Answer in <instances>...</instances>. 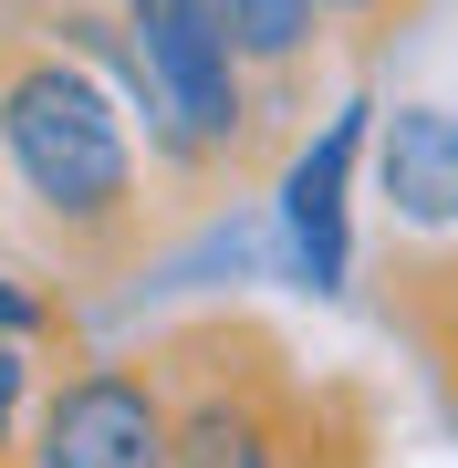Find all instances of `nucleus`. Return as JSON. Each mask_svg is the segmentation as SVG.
I'll use <instances>...</instances> for the list:
<instances>
[{
    "mask_svg": "<svg viewBox=\"0 0 458 468\" xmlns=\"http://www.w3.org/2000/svg\"><path fill=\"white\" fill-rule=\"evenodd\" d=\"M167 448H177V417L156 406V385L94 365V375L52 385L32 468H167Z\"/></svg>",
    "mask_w": 458,
    "mask_h": 468,
    "instance_id": "nucleus-3",
    "label": "nucleus"
},
{
    "mask_svg": "<svg viewBox=\"0 0 458 468\" xmlns=\"http://www.w3.org/2000/svg\"><path fill=\"white\" fill-rule=\"evenodd\" d=\"M313 11H375V0H313Z\"/></svg>",
    "mask_w": 458,
    "mask_h": 468,
    "instance_id": "nucleus-10",
    "label": "nucleus"
},
{
    "mask_svg": "<svg viewBox=\"0 0 458 468\" xmlns=\"http://www.w3.org/2000/svg\"><path fill=\"white\" fill-rule=\"evenodd\" d=\"M167 468H272V437H261L250 406H219V396H208L198 417H177Z\"/></svg>",
    "mask_w": 458,
    "mask_h": 468,
    "instance_id": "nucleus-6",
    "label": "nucleus"
},
{
    "mask_svg": "<svg viewBox=\"0 0 458 468\" xmlns=\"http://www.w3.org/2000/svg\"><path fill=\"white\" fill-rule=\"evenodd\" d=\"M32 323H42V302H32V292H21V282H11V271H0V334H32Z\"/></svg>",
    "mask_w": 458,
    "mask_h": 468,
    "instance_id": "nucleus-9",
    "label": "nucleus"
},
{
    "mask_svg": "<svg viewBox=\"0 0 458 468\" xmlns=\"http://www.w3.org/2000/svg\"><path fill=\"white\" fill-rule=\"evenodd\" d=\"M125 73L177 156H208L240 135V42L219 0H125Z\"/></svg>",
    "mask_w": 458,
    "mask_h": 468,
    "instance_id": "nucleus-2",
    "label": "nucleus"
},
{
    "mask_svg": "<svg viewBox=\"0 0 458 468\" xmlns=\"http://www.w3.org/2000/svg\"><path fill=\"white\" fill-rule=\"evenodd\" d=\"M240 63H292V52L313 42V0H219Z\"/></svg>",
    "mask_w": 458,
    "mask_h": 468,
    "instance_id": "nucleus-7",
    "label": "nucleus"
},
{
    "mask_svg": "<svg viewBox=\"0 0 458 468\" xmlns=\"http://www.w3.org/2000/svg\"><path fill=\"white\" fill-rule=\"evenodd\" d=\"M355 146H365V104H344L303 146V167L282 177V229H292V261H303L313 292L344 282V177H355Z\"/></svg>",
    "mask_w": 458,
    "mask_h": 468,
    "instance_id": "nucleus-4",
    "label": "nucleus"
},
{
    "mask_svg": "<svg viewBox=\"0 0 458 468\" xmlns=\"http://www.w3.org/2000/svg\"><path fill=\"white\" fill-rule=\"evenodd\" d=\"M375 187L417 229H458V115L448 104H396L386 146H375Z\"/></svg>",
    "mask_w": 458,
    "mask_h": 468,
    "instance_id": "nucleus-5",
    "label": "nucleus"
},
{
    "mask_svg": "<svg viewBox=\"0 0 458 468\" xmlns=\"http://www.w3.org/2000/svg\"><path fill=\"white\" fill-rule=\"evenodd\" d=\"M0 156L32 187L52 218H115L125 187H136V156H125V125L73 63H21L0 84Z\"/></svg>",
    "mask_w": 458,
    "mask_h": 468,
    "instance_id": "nucleus-1",
    "label": "nucleus"
},
{
    "mask_svg": "<svg viewBox=\"0 0 458 468\" xmlns=\"http://www.w3.org/2000/svg\"><path fill=\"white\" fill-rule=\"evenodd\" d=\"M21 396H32V365H21V334H0V458H11V427H21Z\"/></svg>",
    "mask_w": 458,
    "mask_h": 468,
    "instance_id": "nucleus-8",
    "label": "nucleus"
}]
</instances>
